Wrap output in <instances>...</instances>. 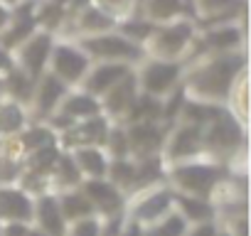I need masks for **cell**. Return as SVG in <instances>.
Segmentation results:
<instances>
[{
  "label": "cell",
  "mask_w": 251,
  "mask_h": 236,
  "mask_svg": "<svg viewBox=\"0 0 251 236\" xmlns=\"http://www.w3.org/2000/svg\"><path fill=\"white\" fill-rule=\"evenodd\" d=\"M30 226L27 221H3V236H27Z\"/></svg>",
  "instance_id": "obj_22"
},
{
  "label": "cell",
  "mask_w": 251,
  "mask_h": 236,
  "mask_svg": "<svg viewBox=\"0 0 251 236\" xmlns=\"http://www.w3.org/2000/svg\"><path fill=\"white\" fill-rule=\"evenodd\" d=\"M170 189L180 194H192V197H212L214 187L222 180V170L217 163H202V160H180L173 163L168 170Z\"/></svg>",
  "instance_id": "obj_1"
},
{
  "label": "cell",
  "mask_w": 251,
  "mask_h": 236,
  "mask_svg": "<svg viewBox=\"0 0 251 236\" xmlns=\"http://www.w3.org/2000/svg\"><path fill=\"white\" fill-rule=\"evenodd\" d=\"M27 236H47L45 231H40L37 226H30V231H27Z\"/></svg>",
  "instance_id": "obj_25"
},
{
  "label": "cell",
  "mask_w": 251,
  "mask_h": 236,
  "mask_svg": "<svg viewBox=\"0 0 251 236\" xmlns=\"http://www.w3.org/2000/svg\"><path fill=\"white\" fill-rule=\"evenodd\" d=\"M219 231V221H202V224H190V229L185 231V236H217Z\"/></svg>",
  "instance_id": "obj_21"
},
{
  "label": "cell",
  "mask_w": 251,
  "mask_h": 236,
  "mask_svg": "<svg viewBox=\"0 0 251 236\" xmlns=\"http://www.w3.org/2000/svg\"><path fill=\"white\" fill-rule=\"evenodd\" d=\"M207 45L214 49H224V47H234L236 45V32L234 27H217L207 35Z\"/></svg>",
  "instance_id": "obj_20"
},
{
  "label": "cell",
  "mask_w": 251,
  "mask_h": 236,
  "mask_svg": "<svg viewBox=\"0 0 251 236\" xmlns=\"http://www.w3.org/2000/svg\"><path fill=\"white\" fill-rule=\"evenodd\" d=\"M0 236H3V221H0Z\"/></svg>",
  "instance_id": "obj_27"
},
{
  "label": "cell",
  "mask_w": 251,
  "mask_h": 236,
  "mask_svg": "<svg viewBox=\"0 0 251 236\" xmlns=\"http://www.w3.org/2000/svg\"><path fill=\"white\" fill-rule=\"evenodd\" d=\"M126 74H128V67L123 62H106V64H99L89 71L86 76V91L94 96V94H108V89L121 81Z\"/></svg>",
  "instance_id": "obj_11"
},
{
  "label": "cell",
  "mask_w": 251,
  "mask_h": 236,
  "mask_svg": "<svg viewBox=\"0 0 251 236\" xmlns=\"http://www.w3.org/2000/svg\"><path fill=\"white\" fill-rule=\"evenodd\" d=\"M54 197H57L59 212H62V216H64L67 224L79 221V219H86V216H96L91 202L86 199V194H84L79 187H74V189H64V192H57Z\"/></svg>",
  "instance_id": "obj_12"
},
{
  "label": "cell",
  "mask_w": 251,
  "mask_h": 236,
  "mask_svg": "<svg viewBox=\"0 0 251 236\" xmlns=\"http://www.w3.org/2000/svg\"><path fill=\"white\" fill-rule=\"evenodd\" d=\"M99 226H101L99 216H86V219L67 224V234L64 236H99Z\"/></svg>",
  "instance_id": "obj_19"
},
{
  "label": "cell",
  "mask_w": 251,
  "mask_h": 236,
  "mask_svg": "<svg viewBox=\"0 0 251 236\" xmlns=\"http://www.w3.org/2000/svg\"><path fill=\"white\" fill-rule=\"evenodd\" d=\"M173 209L180 212L187 224H202V221L217 219V209H214L212 199H207V197H192V194L173 192Z\"/></svg>",
  "instance_id": "obj_9"
},
{
  "label": "cell",
  "mask_w": 251,
  "mask_h": 236,
  "mask_svg": "<svg viewBox=\"0 0 251 236\" xmlns=\"http://www.w3.org/2000/svg\"><path fill=\"white\" fill-rule=\"evenodd\" d=\"M133 199L126 202V216L138 221L141 226H153L173 209V189L165 185H153L131 194Z\"/></svg>",
  "instance_id": "obj_2"
},
{
  "label": "cell",
  "mask_w": 251,
  "mask_h": 236,
  "mask_svg": "<svg viewBox=\"0 0 251 236\" xmlns=\"http://www.w3.org/2000/svg\"><path fill=\"white\" fill-rule=\"evenodd\" d=\"M62 111L67 118H72V121H76V118H86V116H94L99 111V103L91 94H74L69 98H64L62 103Z\"/></svg>",
  "instance_id": "obj_16"
},
{
  "label": "cell",
  "mask_w": 251,
  "mask_h": 236,
  "mask_svg": "<svg viewBox=\"0 0 251 236\" xmlns=\"http://www.w3.org/2000/svg\"><path fill=\"white\" fill-rule=\"evenodd\" d=\"M84 49L94 57H101L106 62H131V59H141L143 49L131 42L123 35H103V37H91L81 42Z\"/></svg>",
  "instance_id": "obj_4"
},
{
  "label": "cell",
  "mask_w": 251,
  "mask_h": 236,
  "mask_svg": "<svg viewBox=\"0 0 251 236\" xmlns=\"http://www.w3.org/2000/svg\"><path fill=\"white\" fill-rule=\"evenodd\" d=\"M177 76H180V67H177V64L155 62V64H151V67L143 71V79H141V81H143L148 96H163V94L173 91Z\"/></svg>",
  "instance_id": "obj_10"
},
{
  "label": "cell",
  "mask_w": 251,
  "mask_h": 236,
  "mask_svg": "<svg viewBox=\"0 0 251 236\" xmlns=\"http://www.w3.org/2000/svg\"><path fill=\"white\" fill-rule=\"evenodd\" d=\"M57 143L54 136H52V128H45V126H37L32 131H27V136L23 138V148L30 153V150H37V148H45V145H52Z\"/></svg>",
  "instance_id": "obj_18"
},
{
  "label": "cell",
  "mask_w": 251,
  "mask_h": 236,
  "mask_svg": "<svg viewBox=\"0 0 251 236\" xmlns=\"http://www.w3.org/2000/svg\"><path fill=\"white\" fill-rule=\"evenodd\" d=\"M32 98H35V106H37L40 113H52L59 106V101L64 98V84H62V79H57L54 74L45 76L40 84H35Z\"/></svg>",
  "instance_id": "obj_14"
},
{
  "label": "cell",
  "mask_w": 251,
  "mask_h": 236,
  "mask_svg": "<svg viewBox=\"0 0 251 236\" xmlns=\"http://www.w3.org/2000/svg\"><path fill=\"white\" fill-rule=\"evenodd\" d=\"M217 236H231V234H229V231H226V229L219 224V231H217Z\"/></svg>",
  "instance_id": "obj_26"
},
{
  "label": "cell",
  "mask_w": 251,
  "mask_h": 236,
  "mask_svg": "<svg viewBox=\"0 0 251 236\" xmlns=\"http://www.w3.org/2000/svg\"><path fill=\"white\" fill-rule=\"evenodd\" d=\"M69 155H72V160H74V165H76V170L81 172L84 180L106 177L111 158H108L99 145H79V148H74Z\"/></svg>",
  "instance_id": "obj_8"
},
{
  "label": "cell",
  "mask_w": 251,
  "mask_h": 236,
  "mask_svg": "<svg viewBox=\"0 0 251 236\" xmlns=\"http://www.w3.org/2000/svg\"><path fill=\"white\" fill-rule=\"evenodd\" d=\"M32 226H37L47 236H64L67 234V221H64V216L59 212V204H57V197L52 192H45V194L35 197Z\"/></svg>",
  "instance_id": "obj_6"
},
{
  "label": "cell",
  "mask_w": 251,
  "mask_h": 236,
  "mask_svg": "<svg viewBox=\"0 0 251 236\" xmlns=\"http://www.w3.org/2000/svg\"><path fill=\"white\" fill-rule=\"evenodd\" d=\"M20 49H23V71L35 79L42 71V67H45V62L50 57V37L47 35L27 37L20 45Z\"/></svg>",
  "instance_id": "obj_13"
},
{
  "label": "cell",
  "mask_w": 251,
  "mask_h": 236,
  "mask_svg": "<svg viewBox=\"0 0 251 236\" xmlns=\"http://www.w3.org/2000/svg\"><path fill=\"white\" fill-rule=\"evenodd\" d=\"M89 69V59L84 52L74 49V47H54L52 49V74L57 79H64V81H74V79H81Z\"/></svg>",
  "instance_id": "obj_7"
},
{
  "label": "cell",
  "mask_w": 251,
  "mask_h": 236,
  "mask_svg": "<svg viewBox=\"0 0 251 236\" xmlns=\"http://www.w3.org/2000/svg\"><path fill=\"white\" fill-rule=\"evenodd\" d=\"M25 123V118H23V111L18 106V101L8 103L0 108V133H18Z\"/></svg>",
  "instance_id": "obj_17"
},
{
  "label": "cell",
  "mask_w": 251,
  "mask_h": 236,
  "mask_svg": "<svg viewBox=\"0 0 251 236\" xmlns=\"http://www.w3.org/2000/svg\"><path fill=\"white\" fill-rule=\"evenodd\" d=\"M8 23H10V13L3 3H0V30H8Z\"/></svg>",
  "instance_id": "obj_23"
},
{
  "label": "cell",
  "mask_w": 251,
  "mask_h": 236,
  "mask_svg": "<svg viewBox=\"0 0 251 236\" xmlns=\"http://www.w3.org/2000/svg\"><path fill=\"white\" fill-rule=\"evenodd\" d=\"M79 189L86 194V199L91 202L96 216H111L126 209V194L111 185L106 177H94V180H81Z\"/></svg>",
  "instance_id": "obj_3"
},
{
  "label": "cell",
  "mask_w": 251,
  "mask_h": 236,
  "mask_svg": "<svg viewBox=\"0 0 251 236\" xmlns=\"http://www.w3.org/2000/svg\"><path fill=\"white\" fill-rule=\"evenodd\" d=\"M151 231V236H185V231L190 229V224L185 221V216L175 209H170L163 219H158L153 226H146Z\"/></svg>",
  "instance_id": "obj_15"
},
{
  "label": "cell",
  "mask_w": 251,
  "mask_h": 236,
  "mask_svg": "<svg viewBox=\"0 0 251 236\" xmlns=\"http://www.w3.org/2000/svg\"><path fill=\"white\" fill-rule=\"evenodd\" d=\"M0 69H10V59H8V54H5L3 47H0Z\"/></svg>",
  "instance_id": "obj_24"
},
{
  "label": "cell",
  "mask_w": 251,
  "mask_h": 236,
  "mask_svg": "<svg viewBox=\"0 0 251 236\" xmlns=\"http://www.w3.org/2000/svg\"><path fill=\"white\" fill-rule=\"evenodd\" d=\"M35 197L20 185H0V221H27L32 224Z\"/></svg>",
  "instance_id": "obj_5"
}]
</instances>
